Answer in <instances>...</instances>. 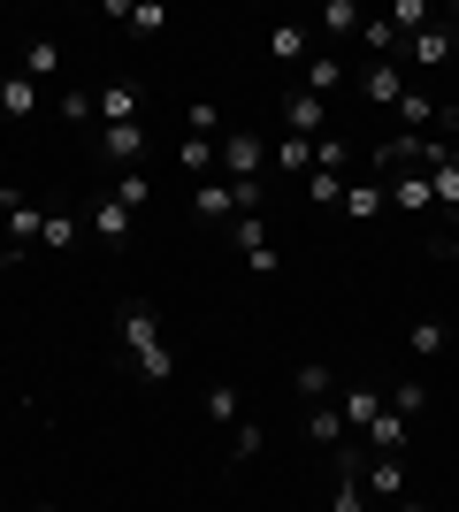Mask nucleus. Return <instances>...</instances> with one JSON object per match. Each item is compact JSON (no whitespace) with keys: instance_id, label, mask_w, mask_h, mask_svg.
I'll return each mask as SVG.
<instances>
[{"instance_id":"obj_1","label":"nucleus","mask_w":459,"mask_h":512,"mask_svg":"<svg viewBox=\"0 0 459 512\" xmlns=\"http://www.w3.org/2000/svg\"><path fill=\"white\" fill-rule=\"evenodd\" d=\"M115 337L131 344V360H138L146 383H169V375H176V352H169V337H161V314H153V306H123Z\"/></svg>"},{"instance_id":"obj_2","label":"nucleus","mask_w":459,"mask_h":512,"mask_svg":"<svg viewBox=\"0 0 459 512\" xmlns=\"http://www.w3.org/2000/svg\"><path fill=\"white\" fill-rule=\"evenodd\" d=\"M230 237H238V253H245V268H253V276H276V268H284L276 237H268V214H238V222H230Z\"/></svg>"},{"instance_id":"obj_3","label":"nucleus","mask_w":459,"mask_h":512,"mask_svg":"<svg viewBox=\"0 0 459 512\" xmlns=\"http://www.w3.org/2000/svg\"><path fill=\"white\" fill-rule=\"evenodd\" d=\"M261 169H268V146L245 138V130H230L222 138V184H261Z\"/></svg>"},{"instance_id":"obj_4","label":"nucleus","mask_w":459,"mask_h":512,"mask_svg":"<svg viewBox=\"0 0 459 512\" xmlns=\"http://www.w3.org/2000/svg\"><path fill=\"white\" fill-rule=\"evenodd\" d=\"M360 490L383 497V505H398V497H406V467H398V451H368V474H360Z\"/></svg>"},{"instance_id":"obj_5","label":"nucleus","mask_w":459,"mask_h":512,"mask_svg":"<svg viewBox=\"0 0 459 512\" xmlns=\"http://www.w3.org/2000/svg\"><path fill=\"white\" fill-rule=\"evenodd\" d=\"M329 123V100H314V92H284V138H322Z\"/></svg>"},{"instance_id":"obj_6","label":"nucleus","mask_w":459,"mask_h":512,"mask_svg":"<svg viewBox=\"0 0 459 512\" xmlns=\"http://www.w3.org/2000/svg\"><path fill=\"white\" fill-rule=\"evenodd\" d=\"M398 62H414V69H444V62H452V31H444V23H429V31H414Z\"/></svg>"},{"instance_id":"obj_7","label":"nucleus","mask_w":459,"mask_h":512,"mask_svg":"<svg viewBox=\"0 0 459 512\" xmlns=\"http://www.w3.org/2000/svg\"><path fill=\"white\" fill-rule=\"evenodd\" d=\"M291 92H314V100L345 92V62H337V54H306V69H299V85H291Z\"/></svg>"},{"instance_id":"obj_8","label":"nucleus","mask_w":459,"mask_h":512,"mask_svg":"<svg viewBox=\"0 0 459 512\" xmlns=\"http://www.w3.org/2000/svg\"><path fill=\"white\" fill-rule=\"evenodd\" d=\"M85 230L100 237V245H123V237H131V207H115V192L92 199V207H85Z\"/></svg>"},{"instance_id":"obj_9","label":"nucleus","mask_w":459,"mask_h":512,"mask_svg":"<svg viewBox=\"0 0 459 512\" xmlns=\"http://www.w3.org/2000/svg\"><path fill=\"white\" fill-rule=\"evenodd\" d=\"M92 100H100V123H146V100H138V85H100L92 92Z\"/></svg>"},{"instance_id":"obj_10","label":"nucleus","mask_w":459,"mask_h":512,"mask_svg":"<svg viewBox=\"0 0 459 512\" xmlns=\"http://www.w3.org/2000/svg\"><path fill=\"white\" fill-rule=\"evenodd\" d=\"M383 199L406 207V214H429V207H437V192H429V176H421V169H398L391 184H383Z\"/></svg>"},{"instance_id":"obj_11","label":"nucleus","mask_w":459,"mask_h":512,"mask_svg":"<svg viewBox=\"0 0 459 512\" xmlns=\"http://www.w3.org/2000/svg\"><path fill=\"white\" fill-rule=\"evenodd\" d=\"M360 92H368L375 107H398V100H406V62H368Z\"/></svg>"},{"instance_id":"obj_12","label":"nucleus","mask_w":459,"mask_h":512,"mask_svg":"<svg viewBox=\"0 0 459 512\" xmlns=\"http://www.w3.org/2000/svg\"><path fill=\"white\" fill-rule=\"evenodd\" d=\"M100 153H108L115 169H138V161H146V123H115L108 138H100Z\"/></svg>"},{"instance_id":"obj_13","label":"nucleus","mask_w":459,"mask_h":512,"mask_svg":"<svg viewBox=\"0 0 459 512\" xmlns=\"http://www.w3.org/2000/svg\"><path fill=\"white\" fill-rule=\"evenodd\" d=\"M268 169L284 176V184H291V176L306 184V176H314V138H284V146H268Z\"/></svg>"},{"instance_id":"obj_14","label":"nucleus","mask_w":459,"mask_h":512,"mask_svg":"<svg viewBox=\"0 0 459 512\" xmlns=\"http://www.w3.org/2000/svg\"><path fill=\"white\" fill-rule=\"evenodd\" d=\"M0 115H8V123H23V115H39V85H31L23 69H8V77H0Z\"/></svg>"},{"instance_id":"obj_15","label":"nucleus","mask_w":459,"mask_h":512,"mask_svg":"<svg viewBox=\"0 0 459 512\" xmlns=\"http://www.w3.org/2000/svg\"><path fill=\"white\" fill-rule=\"evenodd\" d=\"M176 169H184V176H199V184H207V176L222 169V138H184V146H176Z\"/></svg>"},{"instance_id":"obj_16","label":"nucleus","mask_w":459,"mask_h":512,"mask_svg":"<svg viewBox=\"0 0 459 512\" xmlns=\"http://www.w3.org/2000/svg\"><path fill=\"white\" fill-rule=\"evenodd\" d=\"M192 214H199V222H238V199H230V184H222V176H207V184L192 192Z\"/></svg>"},{"instance_id":"obj_17","label":"nucleus","mask_w":459,"mask_h":512,"mask_svg":"<svg viewBox=\"0 0 459 512\" xmlns=\"http://www.w3.org/2000/svg\"><path fill=\"white\" fill-rule=\"evenodd\" d=\"M39 237H46V214L31 207V199H23V207L8 214V260H23V253H31V245H39Z\"/></svg>"},{"instance_id":"obj_18","label":"nucleus","mask_w":459,"mask_h":512,"mask_svg":"<svg viewBox=\"0 0 459 512\" xmlns=\"http://www.w3.org/2000/svg\"><path fill=\"white\" fill-rule=\"evenodd\" d=\"M360 46H368L375 62H398V54H406V39H398L391 16H360Z\"/></svg>"},{"instance_id":"obj_19","label":"nucleus","mask_w":459,"mask_h":512,"mask_svg":"<svg viewBox=\"0 0 459 512\" xmlns=\"http://www.w3.org/2000/svg\"><path fill=\"white\" fill-rule=\"evenodd\" d=\"M108 23H123V31H138V39H153V31L169 23V8H153V0H138V8H123V0H108Z\"/></svg>"},{"instance_id":"obj_20","label":"nucleus","mask_w":459,"mask_h":512,"mask_svg":"<svg viewBox=\"0 0 459 512\" xmlns=\"http://www.w3.org/2000/svg\"><path fill=\"white\" fill-rule=\"evenodd\" d=\"M337 207H345L352 222H375V214H391V199H383V184H352L345 176V199H337Z\"/></svg>"},{"instance_id":"obj_21","label":"nucleus","mask_w":459,"mask_h":512,"mask_svg":"<svg viewBox=\"0 0 459 512\" xmlns=\"http://www.w3.org/2000/svg\"><path fill=\"white\" fill-rule=\"evenodd\" d=\"M337 413H345V436H368L375 413H383V390H345V406H337Z\"/></svg>"},{"instance_id":"obj_22","label":"nucleus","mask_w":459,"mask_h":512,"mask_svg":"<svg viewBox=\"0 0 459 512\" xmlns=\"http://www.w3.org/2000/svg\"><path fill=\"white\" fill-rule=\"evenodd\" d=\"M375 169H383V176L421 169V138H406V130H398V138H383V146H375Z\"/></svg>"},{"instance_id":"obj_23","label":"nucleus","mask_w":459,"mask_h":512,"mask_svg":"<svg viewBox=\"0 0 459 512\" xmlns=\"http://www.w3.org/2000/svg\"><path fill=\"white\" fill-rule=\"evenodd\" d=\"M291 390H299L306 406H329V398H337V375H329V367H322V360H306V367H299V375H291Z\"/></svg>"},{"instance_id":"obj_24","label":"nucleus","mask_w":459,"mask_h":512,"mask_svg":"<svg viewBox=\"0 0 459 512\" xmlns=\"http://www.w3.org/2000/svg\"><path fill=\"white\" fill-rule=\"evenodd\" d=\"M391 115L406 123V138H429V123H437V100H429V92H406V100H398Z\"/></svg>"},{"instance_id":"obj_25","label":"nucleus","mask_w":459,"mask_h":512,"mask_svg":"<svg viewBox=\"0 0 459 512\" xmlns=\"http://www.w3.org/2000/svg\"><path fill=\"white\" fill-rule=\"evenodd\" d=\"M268 54L291 62V69H306V23H276V31H268Z\"/></svg>"},{"instance_id":"obj_26","label":"nucleus","mask_w":459,"mask_h":512,"mask_svg":"<svg viewBox=\"0 0 459 512\" xmlns=\"http://www.w3.org/2000/svg\"><path fill=\"white\" fill-rule=\"evenodd\" d=\"M406 428H414V421H398V413L383 406V413H375V428L360 436V444H368V451H406Z\"/></svg>"},{"instance_id":"obj_27","label":"nucleus","mask_w":459,"mask_h":512,"mask_svg":"<svg viewBox=\"0 0 459 512\" xmlns=\"http://www.w3.org/2000/svg\"><path fill=\"white\" fill-rule=\"evenodd\" d=\"M54 69H62V46H54V39H31V46H23V77H31V85L54 77Z\"/></svg>"},{"instance_id":"obj_28","label":"nucleus","mask_w":459,"mask_h":512,"mask_svg":"<svg viewBox=\"0 0 459 512\" xmlns=\"http://www.w3.org/2000/svg\"><path fill=\"white\" fill-rule=\"evenodd\" d=\"M306 436H314V444H345V413L337 406H306Z\"/></svg>"},{"instance_id":"obj_29","label":"nucleus","mask_w":459,"mask_h":512,"mask_svg":"<svg viewBox=\"0 0 459 512\" xmlns=\"http://www.w3.org/2000/svg\"><path fill=\"white\" fill-rule=\"evenodd\" d=\"M383 406H391L398 421H421V406H429V390H421V383H391V390H383Z\"/></svg>"},{"instance_id":"obj_30","label":"nucleus","mask_w":459,"mask_h":512,"mask_svg":"<svg viewBox=\"0 0 459 512\" xmlns=\"http://www.w3.org/2000/svg\"><path fill=\"white\" fill-rule=\"evenodd\" d=\"M146 199H153V176H146V169H123V176H115V207H131V214H138Z\"/></svg>"},{"instance_id":"obj_31","label":"nucleus","mask_w":459,"mask_h":512,"mask_svg":"<svg viewBox=\"0 0 459 512\" xmlns=\"http://www.w3.org/2000/svg\"><path fill=\"white\" fill-rule=\"evenodd\" d=\"M207 421H215V428L245 421V398H238V390H230V383H215V390H207Z\"/></svg>"},{"instance_id":"obj_32","label":"nucleus","mask_w":459,"mask_h":512,"mask_svg":"<svg viewBox=\"0 0 459 512\" xmlns=\"http://www.w3.org/2000/svg\"><path fill=\"white\" fill-rule=\"evenodd\" d=\"M322 31H329V39H360V8H352V0H329V8H322Z\"/></svg>"},{"instance_id":"obj_33","label":"nucleus","mask_w":459,"mask_h":512,"mask_svg":"<svg viewBox=\"0 0 459 512\" xmlns=\"http://www.w3.org/2000/svg\"><path fill=\"white\" fill-rule=\"evenodd\" d=\"M314 169L345 176V169H352V138H314Z\"/></svg>"},{"instance_id":"obj_34","label":"nucleus","mask_w":459,"mask_h":512,"mask_svg":"<svg viewBox=\"0 0 459 512\" xmlns=\"http://www.w3.org/2000/svg\"><path fill=\"white\" fill-rule=\"evenodd\" d=\"M329 512H368V490H360V474H337V490H329Z\"/></svg>"},{"instance_id":"obj_35","label":"nucleus","mask_w":459,"mask_h":512,"mask_svg":"<svg viewBox=\"0 0 459 512\" xmlns=\"http://www.w3.org/2000/svg\"><path fill=\"white\" fill-rule=\"evenodd\" d=\"M306 199H314V207H337V199H345V176L314 169V176H306Z\"/></svg>"},{"instance_id":"obj_36","label":"nucleus","mask_w":459,"mask_h":512,"mask_svg":"<svg viewBox=\"0 0 459 512\" xmlns=\"http://www.w3.org/2000/svg\"><path fill=\"white\" fill-rule=\"evenodd\" d=\"M77 230H85L77 214H46V237H39V245H77Z\"/></svg>"},{"instance_id":"obj_37","label":"nucleus","mask_w":459,"mask_h":512,"mask_svg":"<svg viewBox=\"0 0 459 512\" xmlns=\"http://www.w3.org/2000/svg\"><path fill=\"white\" fill-rule=\"evenodd\" d=\"M414 352H421V360H437V352H444V321H414Z\"/></svg>"},{"instance_id":"obj_38","label":"nucleus","mask_w":459,"mask_h":512,"mask_svg":"<svg viewBox=\"0 0 459 512\" xmlns=\"http://www.w3.org/2000/svg\"><path fill=\"white\" fill-rule=\"evenodd\" d=\"M62 115H69V123H92V115H100V100H92V92H62Z\"/></svg>"},{"instance_id":"obj_39","label":"nucleus","mask_w":459,"mask_h":512,"mask_svg":"<svg viewBox=\"0 0 459 512\" xmlns=\"http://www.w3.org/2000/svg\"><path fill=\"white\" fill-rule=\"evenodd\" d=\"M261 444H268V436H261V421H238V451H230V459H253Z\"/></svg>"},{"instance_id":"obj_40","label":"nucleus","mask_w":459,"mask_h":512,"mask_svg":"<svg viewBox=\"0 0 459 512\" xmlns=\"http://www.w3.org/2000/svg\"><path fill=\"white\" fill-rule=\"evenodd\" d=\"M192 138H215V100H192Z\"/></svg>"},{"instance_id":"obj_41","label":"nucleus","mask_w":459,"mask_h":512,"mask_svg":"<svg viewBox=\"0 0 459 512\" xmlns=\"http://www.w3.org/2000/svg\"><path fill=\"white\" fill-rule=\"evenodd\" d=\"M23 207V192H16V184H0V214H16Z\"/></svg>"},{"instance_id":"obj_42","label":"nucleus","mask_w":459,"mask_h":512,"mask_svg":"<svg viewBox=\"0 0 459 512\" xmlns=\"http://www.w3.org/2000/svg\"><path fill=\"white\" fill-rule=\"evenodd\" d=\"M391 512H429V505H421V497H398V505Z\"/></svg>"},{"instance_id":"obj_43","label":"nucleus","mask_w":459,"mask_h":512,"mask_svg":"<svg viewBox=\"0 0 459 512\" xmlns=\"http://www.w3.org/2000/svg\"><path fill=\"white\" fill-rule=\"evenodd\" d=\"M444 253H452V260H459V230H452V237H444Z\"/></svg>"},{"instance_id":"obj_44","label":"nucleus","mask_w":459,"mask_h":512,"mask_svg":"<svg viewBox=\"0 0 459 512\" xmlns=\"http://www.w3.org/2000/svg\"><path fill=\"white\" fill-rule=\"evenodd\" d=\"M39 512H46V505H39Z\"/></svg>"}]
</instances>
